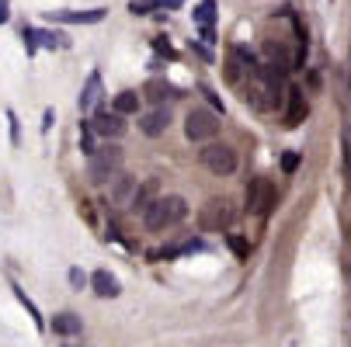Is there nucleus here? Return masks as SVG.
<instances>
[{"label": "nucleus", "mask_w": 351, "mask_h": 347, "mask_svg": "<svg viewBox=\"0 0 351 347\" xmlns=\"http://www.w3.org/2000/svg\"><path fill=\"white\" fill-rule=\"evenodd\" d=\"M184 216H188V202L181 194H157L154 202H149V209L143 212V222H146L149 233H164V229L178 226Z\"/></svg>", "instance_id": "nucleus-1"}, {"label": "nucleus", "mask_w": 351, "mask_h": 347, "mask_svg": "<svg viewBox=\"0 0 351 347\" xmlns=\"http://www.w3.org/2000/svg\"><path fill=\"white\" fill-rule=\"evenodd\" d=\"M122 160H125V153L119 150L115 142L101 146V150H90V153H87V177L101 184V181H108L112 174L122 170Z\"/></svg>", "instance_id": "nucleus-2"}, {"label": "nucleus", "mask_w": 351, "mask_h": 347, "mask_svg": "<svg viewBox=\"0 0 351 347\" xmlns=\"http://www.w3.org/2000/svg\"><path fill=\"white\" fill-rule=\"evenodd\" d=\"M219 115L216 112H209V108H191L188 112V118H184V136H188V142H209V139H216L219 136Z\"/></svg>", "instance_id": "nucleus-3"}, {"label": "nucleus", "mask_w": 351, "mask_h": 347, "mask_svg": "<svg viewBox=\"0 0 351 347\" xmlns=\"http://www.w3.org/2000/svg\"><path fill=\"white\" fill-rule=\"evenodd\" d=\"M202 164H206L209 174L226 177V174L237 170V150H233V146H226V142H213V139H209V142L202 146Z\"/></svg>", "instance_id": "nucleus-4"}, {"label": "nucleus", "mask_w": 351, "mask_h": 347, "mask_svg": "<svg viewBox=\"0 0 351 347\" xmlns=\"http://www.w3.org/2000/svg\"><path fill=\"white\" fill-rule=\"evenodd\" d=\"M230 222H233V209H230L226 198H209V202L198 209V226L206 233H223V229H230Z\"/></svg>", "instance_id": "nucleus-5"}, {"label": "nucleus", "mask_w": 351, "mask_h": 347, "mask_svg": "<svg viewBox=\"0 0 351 347\" xmlns=\"http://www.w3.org/2000/svg\"><path fill=\"white\" fill-rule=\"evenodd\" d=\"M271 209H275V184L268 177H254L247 184V212L268 216Z\"/></svg>", "instance_id": "nucleus-6"}, {"label": "nucleus", "mask_w": 351, "mask_h": 347, "mask_svg": "<svg viewBox=\"0 0 351 347\" xmlns=\"http://www.w3.org/2000/svg\"><path fill=\"white\" fill-rule=\"evenodd\" d=\"M122 118H125V115H119V112H94L90 132L101 136V139H119V136L125 132V122H122Z\"/></svg>", "instance_id": "nucleus-7"}, {"label": "nucleus", "mask_w": 351, "mask_h": 347, "mask_svg": "<svg viewBox=\"0 0 351 347\" xmlns=\"http://www.w3.org/2000/svg\"><path fill=\"white\" fill-rule=\"evenodd\" d=\"M112 181V188H108V198H112V205H119V209H129V202H132V194H136V177L132 174H112L108 177Z\"/></svg>", "instance_id": "nucleus-8"}, {"label": "nucleus", "mask_w": 351, "mask_h": 347, "mask_svg": "<svg viewBox=\"0 0 351 347\" xmlns=\"http://www.w3.org/2000/svg\"><path fill=\"white\" fill-rule=\"evenodd\" d=\"M105 8H90V11H49V21H63V25H97L105 21Z\"/></svg>", "instance_id": "nucleus-9"}, {"label": "nucleus", "mask_w": 351, "mask_h": 347, "mask_svg": "<svg viewBox=\"0 0 351 347\" xmlns=\"http://www.w3.org/2000/svg\"><path fill=\"white\" fill-rule=\"evenodd\" d=\"M157 194H160V181H157V177H146L143 184H136V194H132V202H129V209L143 216V212L149 209V202H154Z\"/></svg>", "instance_id": "nucleus-10"}, {"label": "nucleus", "mask_w": 351, "mask_h": 347, "mask_svg": "<svg viewBox=\"0 0 351 347\" xmlns=\"http://www.w3.org/2000/svg\"><path fill=\"white\" fill-rule=\"evenodd\" d=\"M167 125H171V112H167V108H154V112H146V115L139 118V129H143V136H149V139L164 136Z\"/></svg>", "instance_id": "nucleus-11"}, {"label": "nucleus", "mask_w": 351, "mask_h": 347, "mask_svg": "<svg viewBox=\"0 0 351 347\" xmlns=\"http://www.w3.org/2000/svg\"><path fill=\"white\" fill-rule=\"evenodd\" d=\"M77 105H80V112H94L97 105H101V73L87 77V83H84V90L77 97Z\"/></svg>", "instance_id": "nucleus-12"}, {"label": "nucleus", "mask_w": 351, "mask_h": 347, "mask_svg": "<svg viewBox=\"0 0 351 347\" xmlns=\"http://www.w3.org/2000/svg\"><path fill=\"white\" fill-rule=\"evenodd\" d=\"M285 94H289V112H285V125H289V129H295L299 122L306 118V112H310V108H306V97H303V90H299V87H289Z\"/></svg>", "instance_id": "nucleus-13"}, {"label": "nucleus", "mask_w": 351, "mask_h": 347, "mask_svg": "<svg viewBox=\"0 0 351 347\" xmlns=\"http://www.w3.org/2000/svg\"><path fill=\"white\" fill-rule=\"evenodd\" d=\"M90 285H94V292H97V295H101V299H115V295L122 292V285H119V278H115L112 271H105V268L90 274Z\"/></svg>", "instance_id": "nucleus-14"}, {"label": "nucleus", "mask_w": 351, "mask_h": 347, "mask_svg": "<svg viewBox=\"0 0 351 347\" xmlns=\"http://www.w3.org/2000/svg\"><path fill=\"white\" fill-rule=\"evenodd\" d=\"M213 18H216V0H202V4H198V11H195V21L202 25L206 42H213Z\"/></svg>", "instance_id": "nucleus-15"}, {"label": "nucleus", "mask_w": 351, "mask_h": 347, "mask_svg": "<svg viewBox=\"0 0 351 347\" xmlns=\"http://www.w3.org/2000/svg\"><path fill=\"white\" fill-rule=\"evenodd\" d=\"M80 330H84L80 316H73V313H60V316H53V333L73 337V333H80Z\"/></svg>", "instance_id": "nucleus-16"}, {"label": "nucleus", "mask_w": 351, "mask_h": 347, "mask_svg": "<svg viewBox=\"0 0 351 347\" xmlns=\"http://www.w3.org/2000/svg\"><path fill=\"white\" fill-rule=\"evenodd\" d=\"M112 112H119V115H139V94H136V90H122V94H115Z\"/></svg>", "instance_id": "nucleus-17"}, {"label": "nucleus", "mask_w": 351, "mask_h": 347, "mask_svg": "<svg viewBox=\"0 0 351 347\" xmlns=\"http://www.w3.org/2000/svg\"><path fill=\"white\" fill-rule=\"evenodd\" d=\"M14 295H18V299H21V306H25V309L32 313V320H35V326L42 330V326H45V320H42V313L35 309V303H32V299H28V295H25V288H18V285H14Z\"/></svg>", "instance_id": "nucleus-18"}, {"label": "nucleus", "mask_w": 351, "mask_h": 347, "mask_svg": "<svg viewBox=\"0 0 351 347\" xmlns=\"http://www.w3.org/2000/svg\"><path fill=\"white\" fill-rule=\"evenodd\" d=\"M146 90H149V97H154V101H157V105L164 101V97H181V94H178V90L171 87V83H149Z\"/></svg>", "instance_id": "nucleus-19"}, {"label": "nucleus", "mask_w": 351, "mask_h": 347, "mask_svg": "<svg viewBox=\"0 0 351 347\" xmlns=\"http://www.w3.org/2000/svg\"><path fill=\"white\" fill-rule=\"evenodd\" d=\"M157 8H164V0H132V4H129L132 14H149V11H157Z\"/></svg>", "instance_id": "nucleus-20"}, {"label": "nucleus", "mask_w": 351, "mask_h": 347, "mask_svg": "<svg viewBox=\"0 0 351 347\" xmlns=\"http://www.w3.org/2000/svg\"><path fill=\"white\" fill-rule=\"evenodd\" d=\"M80 150H84V153H90V150H94V132H90V122H84V125H80Z\"/></svg>", "instance_id": "nucleus-21"}, {"label": "nucleus", "mask_w": 351, "mask_h": 347, "mask_svg": "<svg viewBox=\"0 0 351 347\" xmlns=\"http://www.w3.org/2000/svg\"><path fill=\"white\" fill-rule=\"evenodd\" d=\"M230 250H233L237 257H247V250H250V243H247L243 236H230Z\"/></svg>", "instance_id": "nucleus-22"}, {"label": "nucleus", "mask_w": 351, "mask_h": 347, "mask_svg": "<svg viewBox=\"0 0 351 347\" xmlns=\"http://www.w3.org/2000/svg\"><path fill=\"white\" fill-rule=\"evenodd\" d=\"M295 167H299V153H285L282 157V170L285 174H295Z\"/></svg>", "instance_id": "nucleus-23"}, {"label": "nucleus", "mask_w": 351, "mask_h": 347, "mask_svg": "<svg viewBox=\"0 0 351 347\" xmlns=\"http://www.w3.org/2000/svg\"><path fill=\"white\" fill-rule=\"evenodd\" d=\"M70 285H73V288H84V285H87V274H84L80 268H70Z\"/></svg>", "instance_id": "nucleus-24"}, {"label": "nucleus", "mask_w": 351, "mask_h": 347, "mask_svg": "<svg viewBox=\"0 0 351 347\" xmlns=\"http://www.w3.org/2000/svg\"><path fill=\"white\" fill-rule=\"evenodd\" d=\"M11 18V11H8V0H0V25H4Z\"/></svg>", "instance_id": "nucleus-25"}, {"label": "nucleus", "mask_w": 351, "mask_h": 347, "mask_svg": "<svg viewBox=\"0 0 351 347\" xmlns=\"http://www.w3.org/2000/svg\"><path fill=\"white\" fill-rule=\"evenodd\" d=\"M348 164H351V150H348Z\"/></svg>", "instance_id": "nucleus-26"}, {"label": "nucleus", "mask_w": 351, "mask_h": 347, "mask_svg": "<svg viewBox=\"0 0 351 347\" xmlns=\"http://www.w3.org/2000/svg\"><path fill=\"white\" fill-rule=\"evenodd\" d=\"M66 347H73V344H66Z\"/></svg>", "instance_id": "nucleus-27"}]
</instances>
